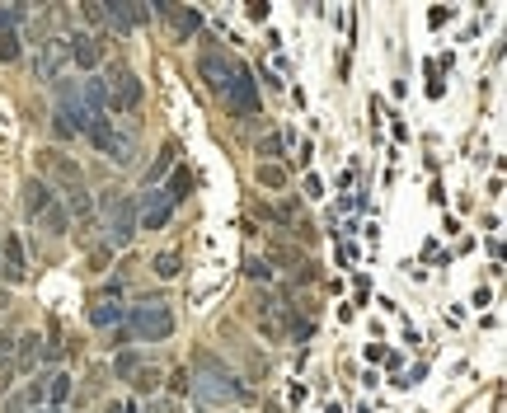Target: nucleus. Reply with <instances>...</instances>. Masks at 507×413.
<instances>
[{
  "mask_svg": "<svg viewBox=\"0 0 507 413\" xmlns=\"http://www.w3.org/2000/svg\"><path fill=\"white\" fill-rule=\"evenodd\" d=\"M38 160H43V169L47 174H52L56 183H61V188H85V169L76 165V160L71 155H61V151H38Z\"/></svg>",
  "mask_w": 507,
  "mask_h": 413,
  "instance_id": "11",
  "label": "nucleus"
},
{
  "mask_svg": "<svg viewBox=\"0 0 507 413\" xmlns=\"http://www.w3.org/2000/svg\"><path fill=\"white\" fill-rule=\"evenodd\" d=\"M85 136L94 141V151H108V141H113V123H108V118H90Z\"/></svg>",
  "mask_w": 507,
  "mask_h": 413,
  "instance_id": "23",
  "label": "nucleus"
},
{
  "mask_svg": "<svg viewBox=\"0 0 507 413\" xmlns=\"http://www.w3.org/2000/svg\"><path fill=\"white\" fill-rule=\"evenodd\" d=\"M14 376H19V371H14V362H0V399H5V394H10Z\"/></svg>",
  "mask_w": 507,
  "mask_h": 413,
  "instance_id": "34",
  "label": "nucleus"
},
{
  "mask_svg": "<svg viewBox=\"0 0 507 413\" xmlns=\"http://www.w3.org/2000/svg\"><path fill=\"white\" fill-rule=\"evenodd\" d=\"M146 19H150V10L141 0H108V5H103V29L118 34V38L136 34V24H146Z\"/></svg>",
  "mask_w": 507,
  "mask_h": 413,
  "instance_id": "9",
  "label": "nucleus"
},
{
  "mask_svg": "<svg viewBox=\"0 0 507 413\" xmlns=\"http://www.w3.org/2000/svg\"><path fill=\"white\" fill-rule=\"evenodd\" d=\"M174 155H179V141H165V146H160V155L150 160V169H146V188H160V179L174 169Z\"/></svg>",
  "mask_w": 507,
  "mask_h": 413,
  "instance_id": "17",
  "label": "nucleus"
},
{
  "mask_svg": "<svg viewBox=\"0 0 507 413\" xmlns=\"http://www.w3.org/2000/svg\"><path fill=\"white\" fill-rule=\"evenodd\" d=\"M56 413H61V409H56Z\"/></svg>",
  "mask_w": 507,
  "mask_h": 413,
  "instance_id": "45",
  "label": "nucleus"
},
{
  "mask_svg": "<svg viewBox=\"0 0 507 413\" xmlns=\"http://www.w3.org/2000/svg\"><path fill=\"white\" fill-rule=\"evenodd\" d=\"M282 132H263L259 136V146H254V155H259V165H277V155H282Z\"/></svg>",
  "mask_w": 507,
  "mask_h": 413,
  "instance_id": "20",
  "label": "nucleus"
},
{
  "mask_svg": "<svg viewBox=\"0 0 507 413\" xmlns=\"http://www.w3.org/2000/svg\"><path fill=\"white\" fill-rule=\"evenodd\" d=\"M94 212L103 216V249H127L136 240V198L132 193H118L108 188L99 202H94Z\"/></svg>",
  "mask_w": 507,
  "mask_h": 413,
  "instance_id": "2",
  "label": "nucleus"
},
{
  "mask_svg": "<svg viewBox=\"0 0 507 413\" xmlns=\"http://www.w3.org/2000/svg\"><path fill=\"white\" fill-rule=\"evenodd\" d=\"M24 19H29V5H0V34H5V29H19Z\"/></svg>",
  "mask_w": 507,
  "mask_h": 413,
  "instance_id": "28",
  "label": "nucleus"
},
{
  "mask_svg": "<svg viewBox=\"0 0 507 413\" xmlns=\"http://www.w3.org/2000/svg\"><path fill=\"white\" fill-rule=\"evenodd\" d=\"M179 272H183V254H174V249H165V254H160L155 258V277H179Z\"/></svg>",
  "mask_w": 507,
  "mask_h": 413,
  "instance_id": "25",
  "label": "nucleus"
},
{
  "mask_svg": "<svg viewBox=\"0 0 507 413\" xmlns=\"http://www.w3.org/2000/svg\"><path fill=\"white\" fill-rule=\"evenodd\" d=\"M19 29H5V34H0V61H5V66H10V61H19Z\"/></svg>",
  "mask_w": 507,
  "mask_h": 413,
  "instance_id": "26",
  "label": "nucleus"
},
{
  "mask_svg": "<svg viewBox=\"0 0 507 413\" xmlns=\"http://www.w3.org/2000/svg\"><path fill=\"white\" fill-rule=\"evenodd\" d=\"M259 183L263 188H287V169L282 165H259Z\"/></svg>",
  "mask_w": 507,
  "mask_h": 413,
  "instance_id": "29",
  "label": "nucleus"
},
{
  "mask_svg": "<svg viewBox=\"0 0 507 413\" xmlns=\"http://www.w3.org/2000/svg\"><path fill=\"white\" fill-rule=\"evenodd\" d=\"M103 155H108L118 169H132L136 155H141V136H136V127H113V141H108Z\"/></svg>",
  "mask_w": 507,
  "mask_h": 413,
  "instance_id": "13",
  "label": "nucleus"
},
{
  "mask_svg": "<svg viewBox=\"0 0 507 413\" xmlns=\"http://www.w3.org/2000/svg\"><path fill=\"white\" fill-rule=\"evenodd\" d=\"M34 404H29V394H5V413H29Z\"/></svg>",
  "mask_w": 507,
  "mask_h": 413,
  "instance_id": "36",
  "label": "nucleus"
},
{
  "mask_svg": "<svg viewBox=\"0 0 507 413\" xmlns=\"http://www.w3.org/2000/svg\"><path fill=\"white\" fill-rule=\"evenodd\" d=\"M52 136H56V141H71V136H80V127L71 123L66 113H52Z\"/></svg>",
  "mask_w": 507,
  "mask_h": 413,
  "instance_id": "31",
  "label": "nucleus"
},
{
  "mask_svg": "<svg viewBox=\"0 0 507 413\" xmlns=\"http://www.w3.org/2000/svg\"><path fill=\"white\" fill-rule=\"evenodd\" d=\"M245 66L240 56H225V52H216V47H207L203 56H198V71H203V80H207V90L221 99L225 90H230V80H235V71Z\"/></svg>",
  "mask_w": 507,
  "mask_h": 413,
  "instance_id": "7",
  "label": "nucleus"
},
{
  "mask_svg": "<svg viewBox=\"0 0 507 413\" xmlns=\"http://www.w3.org/2000/svg\"><path fill=\"white\" fill-rule=\"evenodd\" d=\"M155 385H160V367H155V362H146V367L136 371V380H132V390L150 394V390H155Z\"/></svg>",
  "mask_w": 507,
  "mask_h": 413,
  "instance_id": "27",
  "label": "nucleus"
},
{
  "mask_svg": "<svg viewBox=\"0 0 507 413\" xmlns=\"http://www.w3.org/2000/svg\"><path fill=\"white\" fill-rule=\"evenodd\" d=\"M367 362H385V347L381 343H367Z\"/></svg>",
  "mask_w": 507,
  "mask_h": 413,
  "instance_id": "40",
  "label": "nucleus"
},
{
  "mask_svg": "<svg viewBox=\"0 0 507 413\" xmlns=\"http://www.w3.org/2000/svg\"><path fill=\"white\" fill-rule=\"evenodd\" d=\"M188 380H193V399L207 404V409H230V404L249 399V390L240 385V376L216 357L212 347H193V367H188Z\"/></svg>",
  "mask_w": 507,
  "mask_h": 413,
  "instance_id": "1",
  "label": "nucleus"
},
{
  "mask_svg": "<svg viewBox=\"0 0 507 413\" xmlns=\"http://www.w3.org/2000/svg\"><path fill=\"white\" fill-rule=\"evenodd\" d=\"M19 207H24V216H29V221H38V216L52 207V183L38 179V174H29V179H24V188H19Z\"/></svg>",
  "mask_w": 507,
  "mask_h": 413,
  "instance_id": "14",
  "label": "nucleus"
},
{
  "mask_svg": "<svg viewBox=\"0 0 507 413\" xmlns=\"http://www.w3.org/2000/svg\"><path fill=\"white\" fill-rule=\"evenodd\" d=\"M221 108L230 113V118H254V113H259V80H254V71H249V66L235 71L230 90L221 94Z\"/></svg>",
  "mask_w": 507,
  "mask_h": 413,
  "instance_id": "6",
  "label": "nucleus"
},
{
  "mask_svg": "<svg viewBox=\"0 0 507 413\" xmlns=\"http://www.w3.org/2000/svg\"><path fill=\"white\" fill-rule=\"evenodd\" d=\"M90 324L94 329H118V324H123V305L113 301V296H99V301L90 305Z\"/></svg>",
  "mask_w": 507,
  "mask_h": 413,
  "instance_id": "16",
  "label": "nucleus"
},
{
  "mask_svg": "<svg viewBox=\"0 0 507 413\" xmlns=\"http://www.w3.org/2000/svg\"><path fill=\"white\" fill-rule=\"evenodd\" d=\"M174 221V202L165 198V188H141L136 193V225L141 230H165Z\"/></svg>",
  "mask_w": 507,
  "mask_h": 413,
  "instance_id": "8",
  "label": "nucleus"
},
{
  "mask_svg": "<svg viewBox=\"0 0 507 413\" xmlns=\"http://www.w3.org/2000/svg\"><path fill=\"white\" fill-rule=\"evenodd\" d=\"M80 19H85V24H103V5H99V0H85V5H80Z\"/></svg>",
  "mask_w": 507,
  "mask_h": 413,
  "instance_id": "32",
  "label": "nucleus"
},
{
  "mask_svg": "<svg viewBox=\"0 0 507 413\" xmlns=\"http://www.w3.org/2000/svg\"><path fill=\"white\" fill-rule=\"evenodd\" d=\"M80 103H85V113H90V118H108L113 99H108L103 76H80Z\"/></svg>",
  "mask_w": 507,
  "mask_h": 413,
  "instance_id": "15",
  "label": "nucleus"
},
{
  "mask_svg": "<svg viewBox=\"0 0 507 413\" xmlns=\"http://www.w3.org/2000/svg\"><path fill=\"white\" fill-rule=\"evenodd\" d=\"M272 258H277V263H287V268H292V263H296V249H287V245H272Z\"/></svg>",
  "mask_w": 507,
  "mask_h": 413,
  "instance_id": "38",
  "label": "nucleus"
},
{
  "mask_svg": "<svg viewBox=\"0 0 507 413\" xmlns=\"http://www.w3.org/2000/svg\"><path fill=\"white\" fill-rule=\"evenodd\" d=\"M0 310H10V291L0 287Z\"/></svg>",
  "mask_w": 507,
  "mask_h": 413,
  "instance_id": "41",
  "label": "nucleus"
},
{
  "mask_svg": "<svg viewBox=\"0 0 507 413\" xmlns=\"http://www.w3.org/2000/svg\"><path fill=\"white\" fill-rule=\"evenodd\" d=\"M169 390H174V394H188V390H193V380H188V371H183V367L169 376Z\"/></svg>",
  "mask_w": 507,
  "mask_h": 413,
  "instance_id": "35",
  "label": "nucleus"
},
{
  "mask_svg": "<svg viewBox=\"0 0 507 413\" xmlns=\"http://www.w3.org/2000/svg\"><path fill=\"white\" fill-rule=\"evenodd\" d=\"M71 43V61H76L85 76H99V61H103V38H94V34H71L66 38Z\"/></svg>",
  "mask_w": 507,
  "mask_h": 413,
  "instance_id": "12",
  "label": "nucleus"
},
{
  "mask_svg": "<svg viewBox=\"0 0 507 413\" xmlns=\"http://www.w3.org/2000/svg\"><path fill=\"white\" fill-rule=\"evenodd\" d=\"M66 66H71V43L61 34H47L43 43H34V76L43 85H56L66 76Z\"/></svg>",
  "mask_w": 507,
  "mask_h": 413,
  "instance_id": "5",
  "label": "nucleus"
},
{
  "mask_svg": "<svg viewBox=\"0 0 507 413\" xmlns=\"http://www.w3.org/2000/svg\"><path fill=\"white\" fill-rule=\"evenodd\" d=\"M24 277H29L24 240H19V235H5V245H0V282H5V291H10V287H19Z\"/></svg>",
  "mask_w": 507,
  "mask_h": 413,
  "instance_id": "10",
  "label": "nucleus"
},
{
  "mask_svg": "<svg viewBox=\"0 0 507 413\" xmlns=\"http://www.w3.org/2000/svg\"><path fill=\"white\" fill-rule=\"evenodd\" d=\"M245 272H249L254 282H268V277H272V263H268V258H259V254H249V258H245Z\"/></svg>",
  "mask_w": 507,
  "mask_h": 413,
  "instance_id": "30",
  "label": "nucleus"
},
{
  "mask_svg": "<svg viewBox=\"0 0 507 413\" xmlns=\"http://www.w3.org/2000/svg\"><path fill=\"white\" fill-rule=\"evenodd\" d=\"M0 245H5V230H0Z\"/></svg>",
  "mask_w": 507,
  "mask_h": 413,
  "instance_id": "44",
  "label": "nucleus"
},
{
  "mask_svg": "<svg viewBox=\"0 0 507 413\" xmlns=\"http://www.w3.org/2000/svg\"><path fill=\"white\" fill-rule=\"evenodd\" d=\"M324 413H343V409H338V404H329V409H324Z\"/></svg>",
  "mask_w": 507,
  "mask_h": 413,
  "instance_id": "42",
  "label": "nucleus"
},
{
  "mask_svg": "<svg viewBox=\"0 0 507 413\" xmlns=\"http://www.w3.org/2000/svg\"><path fill=\"white\" fill-rule=\"evenodd\" d=\"M146 413H183L179 399H146Z\"/></svg>",
  "mask_w": 507,
  "mask_h": 413,
  "instance_id": "33",
  "label": "nucleus"
},
{
  "mask_svg": "<svg viewBox=\"0 0 507 413\" xmlns=\"http://www.w3.org/2000/svg\"><path fill=\"white\" fill-rule=\"evenodd\" d=\"M123 320H127V338H141V343H165L174 334V310L165 301H141Z\"/></svg>",
  "mask_w": 507,
  "mask_h": 413,
  "instance_id": "3",
  "label": "nucleus"
},
{
  "mask_svg": "<svg viewBox=\"0 0 507 413\" xmlns=\"http://www.w3.org/2000/svg\"><path fill=\"white\" fill-rule=\"evenodd\" d=\"M198 29H203V14H198V10H183V5H179V14H174V34H179V38H193Z\"/></svg>",
  "mask_w": 507,
  "mask_h": 413,
  "instance_id": "24",
  "label": "nucleus"
},
{
  "mask_svg": "<svg viewBox=\"0 0 507 413\" xmlns=\"http://www.w3.org/2000/svg\"><path fill=\"white\" fill-rule=\"evenodd\" d=\"M38 221L47 225V235H66V230H71V216H66V207H56V202L47 207L43 216H38Z\"/></svg>",
  "mask_w": 507,
  "mask_h": 413,
  "instance_id": "22",
  "label": "nucleus"
},
{
  "mask_svg": "<svg viewBox=\"0 0 507 413\" xmlns=\"http://www.w3.org/2000/svg\"><path fill=\"white\" fill-rule=\"evenodd\" d=\"M141 367H146V357H141V352H118V362H113V376L132 385V380H136V371H141Z\"/></svg>",
  "mask_w": 507,
  "mask_h": 413,
  "instance_id": "21",
  "label": "nucleus"
},
{
  "mask_svg": "<svg viewBox=\"0 0 507 413\" xmlns=\"http://www.w3.org/2000/svg\"><path fill=\"white\" fill-rule=\"evenodd\" d=\"M193 183H198V179H193V169H188V165H174V169H169V188H165V198L179 207L183 198H193Z\"/></svg>",
  "mask_w": 507,
  "mask_h": 413,
  "instance_id": "18",
  "label": "nucleus"
},
{
  "mask_svg": "<svg viewBox=\"0 0 507 413\" xmlns=\"http://www.w3.org/2000/svg\"><path fill=\"white\" fill-rule=\"evenodd\" d=\"M245 10H249V19H268V0H249Z\"/></svg>",
  "mask_w": 507,
  "mask_h": 413,
  "instance_id": "39",
  "label": "nucleus"
},
{
  "mask_svg": "<svg viewBox=\"0 0 507 413\" xmlns=\"http://www.w3.org/2000/svg\"><path fill=\"white\" fill-rule=\"evenodd\" d=\"M29 413H56V409H29Z\"/></svg>",
  "mask_w": 507,
  "mask_h": 413,
  "instance_id": "43",
  "label": "nucleus"
},
{
  "mask_svg": "<svg viewBox=\"0 0 507 413\" xmlns=\"http://www.w3.org/2000/svg\"><path fill=\"white\" fill-rule=\"evenodd\" d=\"M103 85H108L113 113H136V108H141V99H146V85H141V76H136L132 66H123V61H113V66H108Z\"/></svg>",
  "mask_w": 507,
  "mask_h": 413,
  "instance_id": "4",
  "label": "nucleus"
},
{
  "mask_svg": "<svg viewBox=\"0 0 507 413\" xmlns=\"http://www.w3.org/2000/svg\"><path fill=\"white\" fill-rule=\"evenodd\" d=\"M10 357H14V334L0 329V362H10Z\"/></svg>",
  "mask_w": 507,
  "mask_h": 413,
  "instance_id": "37",
  "label": "nucleus"
},
{
  "mask_svg": "<svg viewBox=\"0 0 507 413\" xmlns=\"http://www.w3.org/2000/svg\"><path fill=\"white\" fill-rule=\"evenodd\" d=\"M43 399L52 404V409H61V404L71 399V371H52V376H43Z\"/></svg>",
  "mask_w": 507,
  "mask_h": 413,
  "instance_id": "19",
  "label": "nucleus"
}]
</instances>
